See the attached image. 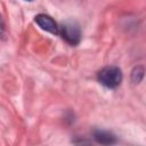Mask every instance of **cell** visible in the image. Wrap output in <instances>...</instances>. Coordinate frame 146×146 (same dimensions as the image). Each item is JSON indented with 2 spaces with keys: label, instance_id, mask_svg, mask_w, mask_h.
Returning <instances> with one entry per match:
<instances>
[{
  "label": "cell",
  "instance_id": "6da1fadb",
  "mask_svg": "<svg viewBox=\"0 0 146 146\" xmlns=\"http://www.w3.org/2000/svg\"><path fill=\"white\" fill-rule=\"evenodd\" d=\"M98 81L106 88H116L122 81V72L116 66H106L99 71Z\"/></svg>",
  "mask_w": 146,
  "mask_h": 146
},
{
  "label": "cell",
  "instance_id": "7a4b0ae2",
  "mask_svg": "<svg viewBox=\"0 0 146 146\" xmlns=\"http://www.w3.org/2000/svg\"><path fill=\"white\" fill-rule=\"evenodd\" d=\"M58 33H60L63 39H65L66 42H68L72 46L78 44L81 40L80 27L75 22H72V21H67L63 23L58 30Z\"/></svg>",
  "mask_w": 146,
  "mask_h": 146
},
{
  "label": "cell",
  "instance_id": "3957f363",
  "mask_svg": "<svg viewBox=\"0 0 146 146\" xmlns=\"http://www.w3.org/2000/svg\"><path fill=\"white\" fill-rule=\"evenodd\" d=\"M35 23L44 31H48L52 34H58V25L56 24V22L48 15H44V14H39L35 16L34 18Z\"/></svg>",
  "mask_w": 146,
  "mask_h": 146
},
{
  "label": "cell",
  "instance_id": "277c9868",
  "mask_svg": "<svg viewBox=\"0 0 146 146\" xmlns=\"http://www.w3.org/2000/svg\"><path fill=\"white\" fill-rule=\"evenodd\" d=\"M94 138L97 143L105 144V145L114 144L116 141L115 136L112 132H108V131H105V130H96L94 132Z\"/></svg>",
  "mask_w": 146,
  "mask_h": 146
},
{
  "label": "cell",
  "instance_id": "5b68a950",
  "mask_svg": "<svg viewBox=\"0 0 146 146\" xmlns=\"http://www.w3.org/2000/svg\"><path fill=\"white\" fill-rule=\"evenodd\" d=\"M144 76V67L143 66H136L133 70H132V73H131V79L135 83H139L141 81Z\"/></svg>",
  "mask_w": 146,
  "mask_h": 146
},
{
  "label": "cell",
  "instance_id": "8992f818",
  "mask_svg": "<svg viewBox=\"0 0 146 146\" xmlns=\"http://www.w3.org/2000/svg\"><path fill=\"white\" fill-rule=\"evenodd\" d=\"M26 1H32V0H26Z\"/></svg>",
  "mask_w": 146,
  "mask_h": 146
}]
</instances>
